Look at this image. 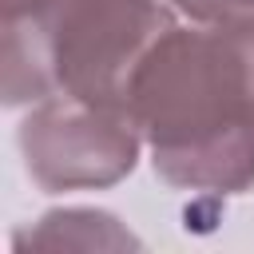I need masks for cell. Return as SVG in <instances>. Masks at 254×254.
I'll list each match as a JSON object with an SVG mask.
<instances>
[{
	"instance_id": "3957f363",
	"label": "cell",
	"mask_w": 254,
	"mask_h": 254,
	"mask_svg": "<svg viewBox=\"0 0 254 254\" xmlns=\"http://www.w3.org/2000/svg\"><path fill=\"white\" fill-rule=\"evenodd\" d=\"M28 179L44 194L103 190L123 183L143 143L139 123L123 107H99L75 95H48L28 107L16 127Z\"/></svg>"
},
{
	"instance_id": "7a4b0ae2",
	"label": "cell",
	"mask_w": 254,
	"mask_h": 254,
	"mask_svg": "<svg viewBox=\"0 0 254 254\" xmlns=\"http://www.w3.org/2000/svg\"><path fill=\"white\" fill-rule=\"evenodd\" d=\"M175 16L167 0H4V107L75 95L127 111L135 71Z\"/></svg>"
},
{
	"instance_id": "277c9868",
	"label": "cell",
	"mask_w": 254,
	"mask_h": 254,
	"mask_svg": "<svg viewBox=\"0 0 254 254\" xmlns=\"http://www.w3.org/2000/svg\"><path fill=\"white\" fill-rule=\"evenodd\" d=\"M16 250H127L139 238L99 206H60L16 230Z\"/></svg>"
},
{
	"instance_id": "6da1fadb",
	"label": "cell",
	"mask_w": 254,
	"mask_h": 254,
	"mask_svg": "<svg viewBox=\"0 0 254 254\" xmlns=\"http://www.w3.org/2000/svg\"><path fill=\"white\" fill-rule=\"evenodd\" d=\"M127 111L151 171L194 194L254 187V12L218 24H175L143 56Z\"/></svg>"
},
{
	"instance_id": "5b68a950",
	"label": "cell",
	"mask_w": 254,
	"mask_h": 254,
	"mask_svg": "<svg viewBox=\"0 0 254 254\" xmlns=\"http://www.w3.org/2000/svg\"><path fill=\"white\" fill-rule=\"evenodd\" d=\"M167 4L190 24H218V20L254 12V0H167Z\"/></svg>"
}]
</instances>
